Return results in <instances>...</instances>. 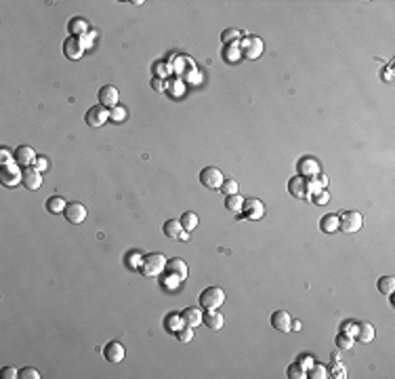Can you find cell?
I'll list each match as a JSON object with an SVG mask.
<instances>
[{
  "mask_svg": "<svg viewBox=\"0 0 395 379\" xmlns=\"http://www.w3.org/2000/svg\"><path fill=\"white\" fill-rule=\"evenodd\" d=\"M126 257H128V259H126V266H128V268H130V266H133V268H139V262H143V255H139L137 251L128 253Z\"/></svg>",
  "mask_w": 395,
  "mask_h": 379,
  "instance_id": "obj_40",
  "label": "cell"
},
{
  "mask_svg": "<svg viewBox=\"0 0 395 379\" xmlns=\"http://www.w3.org/2000/svg\"><path fill=\"white\" fill-rule=\"evenodd\" d=\"M160 282H162V287H169V289H175L177 287V284L179 282H181V280H179L177 276H173V274H169V272H166V274L160 278Z\"/></svg>",
  "mask_w": 395,
  "mask_h": 379,
  "instance_id": "obj_38",
  "label": "cell"
},
{
  "mask_svg": "<svg viewBox=\"0 0 395 379\" xmlns=\"http://www.w3.org/2000/svg\"><path fill=\"white\" fill-rule=\"evenodd\" d=\"M34 167L38 169L40 173H44V171H46V167H49V160H46L44 156H38V158H36V162H34Z\"/></svg>",
  "mask_w": 395,
  "mask_h": 379,
  "instance_id": "obj_43",
  "label": "cell"
},
{
  "mask_svg": "<svg viewBox=\"0 0 395 379\" xmlns=\"http://www.w3.org/2000/svg\"><path fill=\"white\" fill-rule=\"evenodd\" d=\"M286 375H288L290 379H305L307 377V371L303 369V366H301V362H292L290 366H288V371H286Z\"/></svg>",
  "mask_w": 395,
  "mask_h": 379,
  "instance_id": "obj_30",
  "label": "cell"
},
{
  "mask_svg": "<svg viewBox=\"0 0 395 379\" xmlns=\"http://www.w3.org/2000/svg\"><path fill=\"white\" fill-rule=\"evenodd\" d=\"M13 158H15V162L19 164V167H34V162H36V158H38V154H36L30 146H19L15 152H13Z\"/></svg>",
  "mask_w": 395,
  "mask_h": 379,
  "instance_id": "obj_13",
  "label": "cell"
},
{
  "mask_svg": "<svg viewBox=\"0 0 395 379\" xmlns=\"http://www.w3.org/2000/svg\"><path fill=\"white\" fill-rule=\"evenodd\" d=\"M166 259L162 253H149V255H143V262H141V272L145 276H160L162 272L166 270Z\"/></svg>",
  "mask_w": 395,
  "mask_h": 379,
  "instance_id": "obj_1",
  "label": "cell"
},
{
  "mask_svg": "<svg viewBox=\"0 0 395 379\" xmlns=\"http://www.w3.org/2000/svg\"><path fill=\"white\" fill-rule=\"evenodd\" d=\"M202 316L204 314H202L200 307H185V310L181 312V321H183V325L196 329L198 325H202Z\"/></svg>",
  "mask_w": 395,
  "mask_h": 379,
  "instance_id": "obj_21",
  "label": "cell"
},
{
  "mask_svg": "<svg viewBox=\"0 0 395 379\" xmlns=\"http://www.w3.org/2000/svg\"><path fill=\"white\" fill-rule=\"evenodd\" d=\"M378 291L382 293V295H391L393 291H395V278L393 276H382V278H378Z\"/></svg>",
  "mask_w": 395,
  "mask_h": 379,
  "instance_id": "obj_29",
  "label": "cell"
},
{
  "mask_svg": "<svg viewBox=\"0 0 395 379\" xmlns=\"http://www.w3.org/2000/svg\"><path fill=\"white\" fill-rule=\"evenodd\" d=\"M307 377H311V379H326L328 377V369L324 364H320V362H313L307 369Z\"/></svg>",
  "mask_w": 395,
  "mask_h": 379,
  "instance_id": "obj_27",
  "label": "cell"
},
{
  "mask_svg": "<svg viewBox=\"0 0 395 379\" xmlns=\"http://www.w3.org/2000/svg\"><path fill=\"white\" fill-rule=\"evenodd\" d=\"M298 362H301V366H303V369L307 371V369H309V366H311V364H313V358H311V356H303V358H301V360H298Z\"/></svg>",
  "mask_w": 395,
  "mask_h": 379,
  "instance_id": "obj_46",
  "label": "cell"
},
{
  "mask_svg": "<svg viewBox=\"0 0 395 379\" xmlns=\"http://www.w3.org/2000/svg\"><path fill=\"white\" fill-rule=\"evenodd\" d=\"M296 169H298V175H303V177H315L318 173H322L320 162L315 158H311V156H303L301 160H298Z\"/></svg>",
  "mask_w": 395,
  "mask_h": 379,
  "instance_id": "obj_17",
  "label": "cell"
},
{
  "mask_svg": "<svg viewBox=\"0 0 395 379\" xmlns=\"http://www.w3.org/2000/svg\"><path fill=\"white\" fill-rule=\"evenodd\" d=\"M288 192L294 196V198H307V177L303 175H294L292 179L288 181Z\"/></svg>",
  "mask_w": 395,
  "mask_h": 379,
  "instance_id": "obj_18",
  "label": "cell"
},
{
  "mask_svg": "<svg viewBox=\"0 0 395 379\" xmlns=\"http://www.w3.org/2000/svg\"><path fill=\"white\" fill-rule=\"evenodd\" d=\"M225 303V291L219 287H208L200 293V307L202 310H219Z\"/></svg>",
  "mask_w": 395,
  "mask_h": 379,
  "instance_id": "obj_2",
  "label": "cell"
},
{
  "mask_svg": "<svg viewBox=\"0 0 395 379\" xmlns=\"http://www.w3.org/2000/svg\"><path fill=\"white\" fill-rule=\"evenodd\" d=\"M353 339L355 341H362V343H370L374 339V327L370 325V323H360V325H355V329H353Z\"/></svg>",
  "mask_w": 395,
  "mask_h": 379,
  "instance_id": "obj_19",
  "label": "cell"
},
{
  "mask_svg": "<svg viewBox=\"0 0 395 379\" xmlns=\"http://www.w3.org/2000/svg\"><path fill=\"white\" fill-rule=\"evenodd\" d=\"M126 118V108H122V105H116V108L110 110V120L114 122H122Z\"/></svg>",
  "mask_w": 395,
  "mask_h": 379,
  "instance_id": "obj_34",
  "label": "cell"
},
{
  "mask_svg": "<svg viewBox=\"0 0 395 379\" xmlns=\"http://www.w3.org/2000/svg\"><path fill=\"white\" fill-rule=\"evenodd\" d=\"M362 228V215L357 211H345L339 215V230L345 234H355Z\"/></svg>",
  "mask_w": 395,
  "mask_h": 379,
  "instance_id": "obj_4",
  "label": "cell"
},
{
  "mask_svg": "<svg viewBox=\"0 0 395 379\" xmlns=\"http://www.w3.org/2000/svg\"><path fill=\"white\" fill-rule=\"evenodd\" d=\"M11 162H15V158L11 156V152L7 148H3L0 150V164H11Z\"/></svg>",
  "mask_w": 395,
  "mask_h": 379,
  "instance_id": "obj_42",
  "label": "cell"
},
{
  "mask_svg": "<svg viewBox=\"0 0 395 379\" xmlns=\"http://www.w3.org/2000/svg\"><path fill=\"white\" fill-rule=\"evenodd\" d=\"M292 329H294V331L301 329V321H292Z\"/></svg>",
  "mask_w": 395,
  "mask_h": 379,
  "instance_id": "obj_49",
  "label": "cell"
},
{
  "mask_svg": "<svg viewBox=\"0 0 395 379\" xmlns=\"http://www.w3.org/2000/svg\"><path fill=\"white\" fill-rule=\"evenodd\" d=\"M63 215L69 223H74V226H78V223H82L87 219V207L80 205V203H67Z\"/></svg>",
  "mask_w": 395,
  "mask_h": 379,
  "instance_id": "obj_14",
  "label": "cell"
},
{
  "mask_svg": "<svg viewBox=\"0 0 395 379\" xmlns=\"http://www.w3.org/2000/svg\"><path fill=\"white\" fill-rule=\"evenodd\" d=\"M240 51L248 59H259L263 55V51H265V42H263L259 36H246L240 42Z\"/></svg>",
  "mask_w": 395,
  "mask_h": 379,
  "instance_id": "obj_3",
  "label": "cell"
},
{
  "mask_svg": "<svg viewBox=\"0 0 395 379\" xmlns=\"http://www.w3.org/2000/svg\"><path fill=\"white\" fill-rule=\"evenodd\" d=\"M19 377L21 379H40V373L36 369H30V366H26V369L19 371Z\"/></svg>",
  "mask_w": 395,
  "mask_h": 379,
  "instance_id": "obj_39",
  "label": "cell"
},
{
  "mask_svg": "<svg viewBox=\"0 0 395 379\" xmlns=\"http://www.w3.org/2000/svg\"><path fill=\"white\" fill-rule=\"evenodd\" d=\"M227 49H225V61H238L240 59V46L238 44H233V46H229V44H225Z\"/></svg>",
  "mask_w": 395,
  "mask_h": 379,
  "instance_id": "obj_33",
  "label": "cell"
},
{
  "mask_svg": "<svg viewBox=\"0 0 395 379\" xmlns=\"http://www.w3.org/2000/svg\"><path fill=\"white\" fill-rule=\"evenodd\" d=\"M183 321H181V314H171L169 318H166V327H169V331H177L181 329V327H185V325H181Z\"/></svg>",
  "mask_w": 395,
  "mask_h": 379,
  "instance_id": "obj_32",
  "label": "cell"
},
{
  "mask_svg": "<svg viewBox=\"0 0 395 379\" xmlns=\"http://www.w3.org/2000/svg\"><path fill=\"white\" fill-rule=\"evenodd\" d=\"M21 175H23V171L19 169L17 162L3 164V167H0V181L7 187H15L17 183H21Z\"/></svg>",
  "mask_w": 395,
  "mask_h": 379,
  "instance_id": "obj_5",
  "label": "cell"
},
{
  "mask_svg": "<svg viewBox=\"0 0 395 379\" xmlns=\"http://www.w3.org/2000/svg\"><path fill=\"white\" fill-rule=\"evenodd\" d=\"M242 205H244V198L240 194H231L225 198V209L231 211V213H240L242 211Z\"/></svg>",
  "mask_w": 395,
  "mask_h": 379,
  "instance_id": "obj_26",
  "label": "cell"
},
{
  "mask_svg": "<svg viewBox=\"0 0 395 379\" xmlns=\"http://www.w3.org/2000/svg\"><path fill=\"white\" fill-rule=\"evenodd\" d=\"M151 85H153V89L158 91V93H162V91H164V82H162L160 78H153V80H151Z\"/></svg>",
  "mask_w": 395,
  "mask_h": 379,
  "instance_id": "obj_47",
  "label": "cell"
},
{
  "mask_svg": "<svg viewBox=\"0 0 395 379\" xmlns=\"http://www.w3.org/2000/svg\"><path fill=\"white\" fill-rule=\"evenodd\" d=\"M271 327L275 331H282V333H288L292 331V318L286 310H275L271 314Z\"/></svg>",
  "mask_w": 395,
  "mask_h": 379,
  "instance_id": "obj_16",
  "label": "cell"
},
{
  "mask_svg": "<svg viewBox=\"0 0 395 379\" xmlns=\"http://www.w3.org/2000/svg\"><path fill=\"white\" fill-rule=\"evenodd\" d=\"M179 221H181V226H183L185 232H191L198 226V215H196V213H191V211H187V213H183Z\"/></svg>",
  "mask_w": 395,
  "mask_h": 379,
  "instance_id": "obj_28",
  "label": "cell"
},
{
  "mask_svg": "<svg viewBox=\"0 0 395 379\" xmlns=\"http://www.w3.org/2000/svg\"><path fill=\"white\" fill-rule=\"evenodd\" d=\"M313 203H318V205H326L328 203V192H326V190H320V192L313 194Z\"/></svg>",
  "mask_w": 395,
  "mask_h": 379,
  "instance_id": "obj_41",
  "label": "cell"
},
{
  "mask_svg": "<svg viewBox=\"0 0 395 379\" xmlns=\"http://www.w3.org/2000/svg\"><path fill=\"white\" fill-rule=\"evenodd\" d=\"M202 323L212 331H219L223 327V314L219 310H206V314L202 316Z\"/></svg>",
  "mask_w": 395,
  "mask_h": 379,
  "instance_id": "obj_22",
  "label": "cell"
},
{
  "mask_svg": "<svg viewBox=\"0 0 395 379\" xmlns=\"http://www.w3.org/2000/svg\"><path fill=\"white\" fill-rule=\"evenodd\" d=\"M385 80H389V82L393 80V64H389L387 70H385Z\"/></svg>",
  "mask_w": 395,
  "mask_h": 379,
  "instance_id": "obj_48",
  "label": "cell"
},
{
  "mask_svg": "<svg viewBox=\"0 0 395 379\" xmlns=\"http://www.w3.org/2000/svg\"><path fill=\"white\" fill-rule=\"evenodd\" d=\"M85 40L82 38H78V36H69V38H65V42H63V55L67 57V59H80L82 57V53H85Z\"/></svg>",
  "mask_w": 395,
  "mask_h": 379,
  "instance_id": "obj_7",
  "label": "cell"
},
{
  "mask_svg": "<svg viewBox=\"0 0 395 379\" xmlns=\"http://www.w3.org/2000/svg\"><path fill=\"white\" fill-rule=\"evenodd\" d=\"M162 232H164V236L166 238H171V240H187L189 238V232H185L183 230V226H181V221L179 219H169L162 226Z\"/></svg>",
  "mask_w": 395,
  "mask_h": 379,
  "instance_id": "obj_8",
  "label": "cell"
},
{
  "mask_svg": "<svg viewBox=\"0 0 395 379\" xmlns=\"http://www.w3.org/2000/svg\"><path fill=\"white\" fill-rule=\"evenodd\" d=\"M221 192H223L225 196L238 194V181H235V179H225L223 185H221Z\"/></svg>",
  "mask_w": 395,
  "mask_h": 379,
  "instance_id": "obj_35",
  "label": "cell"
},
{
  "mask_svg": "<svg viewBox=\"0 0 395 379\" xmlns=\"http://www.w3.org/2000/svg\"><path fill=\"white\" fill-rule=\"evenodd\" d=\"M242 213L246 219H261L265 215V205H263L259 198H248L242 205Z\"/></svg>",
  "mask_w": 395,
  "mask_h": 379,
  "instance_id": "obj_12",
  "label": "cell"
},
{
  "mask_svg": "<svg viewBox=\"0 0 395 379\" xmlns=\"http://www.w3.org/2000/svg\"><path fill=\"white\" fill-rule=\"evenodd\" d=\"M85 118H87L89 127H103L107 120H110V110L103 108V105H93Z\"/></svg>",
  "mask_w": 395,
  "mask_h": 379,
  "instance_id": "obj_9",
  "label": "cell"
},
{
  "mask_svg": "<svg viewBox=\"0 0 395 379\" xmlns=\"http://www.w3.org/2000/svg\"><path fill=\"white\" fill-rule=\"evenodd\" d=\"M103 358L107 362H122L124 360V346L120 341H107L103 348Z\"/></svg>",
  "mask_w": 395,
  "mask_h": 379,
  "instance_id": "obj_15",
  "label": "cell"
},
{
  "mask_svg": "<svg viewBox=\"0 0 395 379\" xmlns=\"http://www.w3.org/2000/svg\"><path fill=\"white\" fill-rule=\"evenodd\" d=\"M177 337H179V341L187 343V341H191V339H194V329L185 325V327H181V329L177 331Z\"/></svg>",
  "mask_w": 395,
  "mask_h": 379,
  "instance_id": "obj_36",
  "label": "cell"
},
{
  "mask_svg": "<svg viewBox=\"0 0 395 379\" xmlns=\"http://www.w3.org/2000/svg\"><path fill=\"white\" fill-rule=\"evenodd\" d=\"M44 207H46V211H49V213H53V215H59V213L65 211L67 203H65V198H61V196H51L44 203Z\"/></svg>",
  "mask_w": 395,
  "mask_h": 379,
  "instance_id": "obj_25",
  "label": "cell"
},
{
  "mask_svg": "<svg viewBox=\"0 0 395 379\" xmlns=\"http://www.w3.org/2000/svg\"><path fill=\"white\" fill-rule=\"evenodd\" d=\"M97 99H99V105H103V108L112 110L118 105V89L114 85H105L99 89L97 93Z\"/></svg>",
  "mask_w": 395,
  "mask_h": 379,
  "instance_id": "obj_11",
  "label": "cell"
},
{
  "mask_svg": "<svg viewBox=\"0 0 395 379\" xmlns=\"http://www.w3.org/2000/svg\"><path fill=\"white\" fill-rule=\"evenodd\" d=\"M3 377L5 379H15V377H19V371L13 369V366H5V369H3Z\"/></svg>",
  "mask_w": 395,
  "mask_h": 379,
  "instance_id": "obj_44",
  "label": "cell"
},
{
  "mask_svg": "<svg viewBox=\"0 0 395 379\" xmlns=\"http://www.w3.org/2000/svg\"><path fill=\"white\" fill-rule=\"evenodd\" d=\"M21 183L26 190L34 192V190H38L42 185V173L36 167H26L23 169V175H21Z\"/></svg>",
  "mask_w": 395,
  "mask_h": 379,
  "instance_id": "obj_10",
  "label": "cell"
},
{
  "mask_svg": "<svg viewBox=\"0 0 395 379\" xmlns=\"http://www.w3.org/2000/svg\"><path fill=\"white\" fill-rule=\"evenodd\" d=\"M223 181H225L223 173L217 167H206V169H202V173H200V183L204 187H208V190H221Z\"/></svg>",
  "mask_w": 395,
  "mask_h": 379,
  "instance_id": "obj_6",
  "label": "cell"
},
{
  "mask_svg": "<svg viewBox=\"0 0 395 379\" xmlns=\"http://www.w3.org/2000/svg\"><path fill=\"white\" fill-rule=\"evenodd\" d=\"M320 228H322V232H326V234L337 232L339 230V215H334V213H328V215H324V217L320 219Z\"/></svg>",
  "mask_w": 395,
  "mask_h": 379,
  "instance_id": "obj_24",
  "label": "cell"
},
{
  "mask_svg": "<svg viewBox=\"0 0 395 379\" xmlns=\"http://www.w3.org/2000/svg\"><path fill=\"white\" fill-rule=\"evenodd\" d=\"M166 272L177 276L181 282L187 280V264L183 262V259H169V262H166Z\"/></svg>",
  "mask_w": 395,
  "mask_h": 379,
  "instance_id": "obj_20",
  "label": "cell"
},
{
  "mask_svg": "<svg viewBox=\"0 0 395 379\" xmlns=\"http://www.w3.org/2000/svg\"><path fill=\"white\" fill-rule=\"evenodd\" d=\"M238 38H240V32H238V30H225V32L221 34V40H223L225 44H231V42H235Z\"/></svg>",
  "mask_w": 395,
  "mask_h": 379,
  "instance_id": "obj_37",
  "label": "cell"
},
{
  "mask_svg": "<svg viewBox=\"0 0 395 379\" xmlns=\"http://www.w3.org/2000/svg\"><path fill=\"white\" fill-rule=\"evenodd\" d=\"M67 30H69V36H78V38H82V36L87 34L89 26H87V21L82 19V17H71L69 23H67Z\"/></svg>",
  "mask_w": 395,
  "mask_h": 379,
  "instance_id": "obj_23",
  "label": "cell"
},
{
  "mask_svg": "<svg viewBox=\"0 0 395 379\" xmlns=\"http://www.w3.org/2000/svg\"><path fill=\"white\" fill-rule=\"evenodd\" d=\"M353 343H355V339H353V335H349V333H339V335H337V348H339V350H351Z\"/></svg>",
  "mask_w": 395,
  "mask_h": 379,
  "instance_id": "obj_31",
  "label": "cell"
},
{
  "mask_svg": "<svg viewBox=\"0 0 395 379\" xmlns=\"http://www.w3.org/2000/svg\"><path fill=\"white\" fill-rule=\"evenodd\" d=\"M353 329H355V327H353V323L347 321V323H343V327H341V333H349V335H351V333H353Z\"/></svg>",
  "mask_w": 395,
  "mask_h": 379,
  "instance_id": "obj_45",
  "label": "cell"
}]
</instances>
